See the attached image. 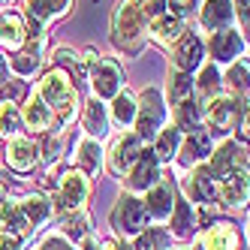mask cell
I'll return each instance as SVG.
<instances>
[{
    "mask_svg": "<svg viewBox=\"0 0 250 250\" xmlns=\"http://www.w3.org/2000/svg\"><path fill=\"white\" fill-rule=\"evenodd\" d=\"M40 100L45 103V105H51V115H55L58 121H69L76 115V100H79V94H76V87H73V82H69V76L63 73V69L58 66V69H48V73L42 76V82H40Z\"/></svg>",
    "mask_w": 250,
    "mask_h": 250,
    "instance_id": "6da1fadb",
    "label": "cell"
},
{
    "mask_svg": "<svg viewBox=\"0 0 250 250\" xmlns=\"http://www.w3.org/2000/svg\"><path fill=\"white\" fill-rule=\"evenodd\" d=\"M112 40L121 51L136 55L145 45V27H142V15L130 0H121L112 12Z\"/></svg>",
    "mask_w": 250,
    "mask_h": 250,
    "instance_id": "7a4b0ae2",
    "label": "cell"
},
{
    "mask_svg": "<svg viewBox=\"0 0 250 250\" xmlns=\"http://www.w3.org/2000/svg\"><path fill=\"white\" fill-rule=\"evenodd\" d=\"M82 63L91 69V82H94V91L100 100H109V97H118L121 91V82H124V73H121V66L109 58H100L94 48H87L84 51V58Z\"/></svg>",
    "mask_w": 250,
    "mask_h": 250,
    "instance_id": "3957f363",
    "label": "cell"
},
{
    "mask_svg": "<svg viewBox=\"0 0 250 250\" xmlns=\"http://www.w3.org/2000/svg\"><path fill=\"white\" fill-rule=\"evenodd\" d=\"M163 97H160L157 87H145L139 97V105H136V136L139 139H154L157 130H160V124H163Z\"/></svg>",
    "mask_w": 250,
    "mask_h": 250,
    "instance_id": "277c9868",
    "label": "cell"
},
{
    "mask_svg": "<svg viewBox=\"0 0 250 250\" xmlns=\"http://www.w3.org/2000/svg\"><path fill=\"white\" fill-rule=\"evenodd\" d=\"M112 223H115L118 232L139 235V232L145 229V223H148V211H145V205H142L139 199H133V196H121L115 211H112Z\"/></svg>",
    "mask_w": 250,
    "mask_h": 250,
    "instance_id": "5b68a950",
    "label": "cell"
},
{
    "mask_svg": "<svg viewBox=\"0 0 250 250\" xmlns=\"http://www.w3.org/2000/svg\"><path fill=\"white\" fill-rule=\"evenodd\" d=\"M238 115H241L238 100H232V97H214L211 105H208V127L214 133H229L232 127H235Z\"/></svg>",
    "mask_w": 250,
    "mask_h": 250,
    "instance_id": "8992f818",
    "label": "cell"
},
{
    "mask_svg": "<svg viewBox=\"0 0 250 250\" xmlns=\"http://www.w3.org/2000/svg\"><path fill=\"white\" fill-rule=\"evenodd\" d=\"M139 154H142V139H139L136 133L118 139V142H115V148H112V157H109V169H112L115 175L130 172L133 163L139 160Z\"/></svg>",
    "mask_w": 250,
    "mask_h": 250,
    "instance_id": "52a82bcc",
    "label": "cell"
},
{
    "mask_svg": "<svg viewBox=\"0 0 250 250\" xmlns=\"http://www.w3.org/2000/svg\"><path fill=\"white\" fill-rule=\"evenodd\" d=\"M211 157V175H229V172H238V169H247V154H241V148L235 145V142H226V145H220Z\"/></svg>",
    "mask_w": 250,
    "mask_h": 250,
    "instance_id": "ba28073f",
    "label": "cell"
},
{
    "mask_svg": "<svg viewBox=\"0 0 250 250\" xmlns=\"http://www.w3.org/2000/svg\"><path fill=\"white\" fill-rule=\"evenodd\" d=\"M172 61L175 66L181 69V73H190V69H196L202 63V42L196 33H181L175 42V51H172Z\"/></svg>",
    "mask_w": 250,
    "mask_h": 250,
    "instance_id": "9c48e42d",
    "label": "cell"
},
{
    "mask_svg": "<svg viewBox=\"0 0 250 250\" xmlns=\"http://www.w3.org/2000/svg\"><path fill=\"white\" fill-rule=\"evenodd\" d=\"M87 190H91V184H87L84 172L69 169V172L61 175V205H66V208H79V205L87 199Z\"/></svg>",
    "mask_w": 250,
    "mask_h": 250,
    "instance_id": "30bf717a",
    "label": "cell"
},
{
    "mask_svg": "<svg viewBox=\"0 0 250 250\" xmlns=\"http://www.w3.org/2000/svg\"><path fill=\"white\" fill-rule=\"evenodd\" d=\"M145 211L151 217H169L172 208H175V184L172 181H157L154 187H148V199H145Z\"/></svg>",
    "mask_w": 250,
    "mask_h": 250,
    "instance_id": "8fae6325",
    "label": "cell"
},
{
    "mask_svg": "<svg viewBox=\"0 0 250 250\" xmlns=\"http://www.w3.org/2000/svg\"><path fill=\"white\" fill-rule=\"evenodd\" d=\"M217 196L223 205H244L247 202V169L223 175V181L217 187Z\"/></svg>",
    "mask_w": 250,
    "mask_h": 250,
    "instance_id": "7c38bea8",
    "label": "cell"
},
{
    "mask_svg": "<svg viewBox=\"0 0 250 250\" xmlns=\"http://www.w3.org/2000/svg\"><path fill=\"white\" fill-rule=\"evenodd\" d=\"M202 250H238V232L229 220L211 223V229L202 238Z\"/></svg>",
    "mask_w": 250,
    "mask_h": 250,
    "instance_id": "4fadbf2b",
    "label": "cell"
},
{
    "mask_svg": "<svg viewBox=\"0 0 250 250\" xmlns=\"http://www.w3.org/2000/svg\"><path fill=\"white\" fill-rule=\"evenodd\" d=\"M208 48H211V55L217 58V61H232V58H238L241 55V48H244V40H241V33H235V30H217V33H211V42H208Z\"/></svg>",
    "mask_w": 250,
    "mask_h": 250,
    "instance_id": "5bb4252c",
    "label": "cell"
},
{
    "mask_svg": "<svg viewBox=\"0 0 250 250\" xmlns=\"http://www.w3.org/2000/svg\"><path fill=\"white\" fill-rule=\"evenodd\" d=\"M6 163L15 172H30L37 166V145L30 139H12L9 151H6Z\"/></svg>",
    "mask_w": 250,
    "mask_h": 250,
    "instance_id": "9a60e30c",
    "label": "cell"
},
{
    "mask_svg": "<svg viewBox=\"0 0 250 250\" xmlns=\"http://www.w3.org/2000/svg\"><path fill=\"white\" fill-rule=\"evenodd\" d=\"M157 163L160 160L154 154H139V160L133 163V172H130V187L133 190H148L157 184Z\"/></svg>",
    "mask_w": 250,
    "mask_h": 250,
    "instance_id": "2e32d148",
    "label": "cell"
},
{
    "mask_svg": "<svg viewBox=\"0 0 250 250\" xmlns=\"http://www.w3.org/2000/svg\"><path fill=\"white\" fill-rule=\"evenodd\" d=\"M187 193L190 199L196 202H214V196H217V184H214V175L208 169H196L190 178H187Z\"/></svg>",
    "mask_w": 250,
    "mask_h": 250,
    "instance_id": "e0dca14e",
    "label": "cell"
},
{
    "mask_svg": "<svg viewBox=\"0 0 250 250\" xmlns=\"http://www.w3.org/2000/svg\"><path fill=\"white\" fill-rule=\"evenodd\" d=\"M184 33V21L181 19H175V15H157V19H151V37L157 42H163V45H172L178 42V37Z\"/></svg>",
    "mask_w": 250,
    "mask_h": 250,
    "instance_id": "ac0fdd59",
    "label": "cell"
},
{
    "mask_svg": "<svg viewBox=\"0 0 250 250\" xmlns=\"http://www.w3.org/2000/svg\"><path fill=\"white\" fill-rule=\"evenodd\" d=\"M21 121L27 124V130H48L51 127V112H48V105L40 100V94H33L24 105V112H21Z\"/></svg>",
    "mask_w": 250,
    "mask_h": 250,
    "instance_id": "d6986e66",
    "label": "cell"
},
{
    "mask_svg": "<svg viewBox=\"0 0 250 250\" xmlns=\"http://www.w3.org/2000/svg\"><path fill=\"white\" fill-rule=\"evenodd\" d=\"M232 19V3L229 0H208L202 6V27L208 30H220Z\"/></svg>",
    "mask_w": 250,
    "mask_h": 250,
    "instance_id": "ffe728a7",
    "label": "cell"
},
{
    "mask_svg": "<svg viewBox=\"0 0 250 250\" xmlns=\"http://www.w3.org/2000/svg\"><path fill=\"white\" fill-rule=\"evenodd\" d=\"M40 61H42V37L30 40V45L21 51V55L12 58V69H15L19 76H30V73H37Z\"/></svg>",
    "mask_w": 250,
    "mask_h": 250,
    "instance_id": "44dd1931",
    "label": "cell"
},
{
    "mask_svg": "<svg viewBox=\"0 0 250 250\" xmlns=\"http://www.w3.org/2000/svg\"><path fill=\"white\" fill-rule=\"evenodd\" d=\"M24 42V21L19 15H0V45L3 48H19Z\"/></svg>",
    "mask_w": 250,
    "mask_h": 250,
    "instance_id": "7402d4cb",
    "label": "cell"
},
{
    "mask_svg": "<svg viewBox=\"0 0 250 250\" xmlns=\"http://www.w3.org/2000/svg\"><path fill=\"white\" fill-rule=\"evenodd\" d=\"M84 130L91 136H100V139L109 133V118H105V109H103L100 100L87 103V109H84Z\"/></svg>",
    "mask_w": 250,
    "mask_h": 250,
    "instance_id": "603a6c76",
    "label": "cell"
},
{
    "mask_svg": "<svg viewBox=\"0 0 250 250\" xmlns=\"http://www.w3.org/2000/svg\"><path fill=\"white\" fill-rule=\"evenodd\" d=\"M184 154H187V160H205L211 154V136H208V130H202V127L190 130V136L184 142Z\"/></svg>",
    "mask_w": 250,
    "mask_h": 250,
    "instance_id": "cb8c5ba5",
    "label": "cell"
},
{
    "mask_svg": "<svg viewBox=\"0 0 250 250\" xmlns=\"http://www.w3.org/2000/svg\"><path fill=\"white\" fill-rule=\"evenodd\" d=\"M178 148H181V130H178V127H166L163 133L157 136V145H154L151 154L157 160H172Z\"/></svg>",
    "mask_w": 250,
    "mask_h": 250,
    "instance_id": "d4e9b609",
    "label": "cell"
},
{
    "mask_svg": "<svg viewBox=\"0 0 250 250\" xmlns=\"http://www.w3.org/2000/svg\"><path fill=\"white\" fill-rule=\"evenodd\" d=\"M172 211H175V214H172V232H175L178 238H190L193 229H196V217H193L190 205H187V202H175Z\"/></svg>",
    "mask_w": 250,
    "mask_h": 250,
    "instance_id": "484cf974",
    "label": "cell"
},
{
    "mask_svg": "<svg viewBox=\"0 0 250 250\" xmlns=\"http://www.w3.org/2000/svg\"><path fill=\"white\" fill-rule=\"evenodd\" d=\"M0 217H3V226H9V232H12L15 238H27L30 232H33V223H30V220L24 217V214H21V208H12V205H6Z\"/></svg>",
    "mask_w": 250,
    "mask_h": 250,
    "instance_id": "4316f807",
    "label": "cell"
},
{
    "mask_svg": "<svg viewBox=\"0 0 250 250\" xmlns=\"http://www.w3.org/2000/svg\"><path fill=\"white\" fill-rule=\"evenodd\" d=\"M175 127L178 130H196L199 127V105L193 103V97L175 105Z\"/></svg>",
    "mask_w": 250,
    "mask_h": 250,
    "instance_id": "83f0119b",
    "label": "cell"
},
{
    "mask_svg": "<svg viewBox=\"0 0 250 250\" xmlns=\"http://www.w3.org/2000/svg\"><path fill=\"white\" fill-rule=\"evenodd\" d=\"M21 112L15 103H0V136H15L21 130Z\"/></svg>",
    "mask_w": 250,
    "mask_h": 250,
    "instance_id": "f1b7e54d",
    "label": "cell"
},
{
    "mask_svg": "<svg viewBox=\"0 0 250 250\" xmlns=\"http://www.w3.org/2000/svg\"><path fill=\"white\" fill-rule=\"evenodd\" d=\"M196 91H199V97H202V100H214V97H217V91H220V73H217V66H214V63L202 69Z\"/></svg>",
    "mask_w": 250,
    "mask_h": 250,
    "instance_id": "f546056e",
    "label": "cell"
},
{
    "mask_svg": "<svg viewBox=\"0 0 250 250\" xmlns=\"http://www.w3.org/2000/svg\"><path fill=\"white\" fill-rule=\"evenodd\" d=\"M19 208H21V214H24V217H27L33 226L42 223V220L48 217V202L42 199V196H27V199H24Z\"/></svg>",
    "mask_w": 250,
    "mask_h": 250,
    "instance_id": "4dcf8cb0",
    "label": "cell"
},
{
    "mask_svg": "<svg viewBox=\"0 0 250 250\" xmlns=\"http://www.w3.org/2000/svg\"><path fill=\"white\" fill-rule=\"evenodd\" d=\"M169 94H172V103H175V105H178V103H184V100H190V97H193V79H190L187 73L172 76Z\"/></svg>",
    "mask_w": 250,
    "mask_h": 250,
    "instance_id": "1f68e13d",
    "label": "cell"
},
{
    "mask_svg": "<svg viewBox=\"0 0 250 250\" xmlns=\"http://www.w3.org/2000/svg\"><path fill=\"white\" fill-rule=\"evenodd\" d=\"M79 166H82L84 172H94V169L100 166V145H97V142L84 139L82 145H79Z\"/></svg>",
    "mask_w": 250,
    "mask_h": 250,
    "instance_id": "d6a6232c",
    "label": "cell"
},
{
    "mask_svg": "<svg viewBox=\"0 0 250 250\" xmlns=\"http://www.w3.org/2000/svg\"><path fill=\"white\" fill-rule=\"evenodd\" d=\"M112 115H115L118 124H133V118H136V103H133V97L118 94L115 97V105H112Z\"/></svg>",
    "mask_w": 250,
    "mask_h": 250,
    "instance_id": "836d02e7",
    "label": "cell"
},
{
    "mask_svg": "<svg viewBox=\"0 0 250 250\" xmlns=\"http://www.w3.org/2000/svg\"><path fill=\"white\" fill-rule=\"evenodd\" d=\"M55 61H58V66H63V73H66V76H76V79L84 76V63H82L69 48H61L58 55H55Z\"/></svg>",
    "mask_w": 250,
    "mask_h": 250,
    "instance_id": "e575fe53",
    "label": "cell"
},
{
    "mask_svg": "<svg viewBox=\"0 0 250 250\" xmlns=\"http://www.w3.org/2000/svg\"><path fill=\"white\" fill-rule=\"evenodd\" d=\"M63 232H66L69 238L82 241L87 235V217H84V214H69V217L63 220Z\"/></svg>",
    "mask_w": 250,
    "mask_h": 250,
    "instance_id": "d590c367",
    "label": "cell"
},
{
    "mask_svg": "<svg viewBox=\"0 0 250 250\" xmlns=\"http://www.w3.org/2000/svg\"><path fill=\"white\" fill-rule=\"evenodd\" d=\"M166 244V235L157 229H148V232H139V241H136V250H163Z\"/></svg>",
    "mask_w": 250,
    "mask_h": 250,
    "instance_id": "8d00e7d4",
    "label": "cell"
},
{
    "mask_svg": "<svg viewBox=\"0 0 250 250\" xmlns=\"http://www.w3.org/2000/svg\"><path fill=\"white\" fill-rule=\"evenodd\" d=\"M226 82H229V87H232V91H244L247 94V63H235V66H232L229 69V76H226Z\"/></svg>",
    "mask_w": 250,
    "mask_h": 250,
    "instance_id": "74e56055",
    "label": "cell"
},
{
    "mask_svg": "<svg viewBox=\"0 0 250 250\" xmlns=\"http://www.w3.org/2000/svg\"><path fill=\"white\" fill-rule=\"evenodd\" d=\"M163 9H166V0H142L139 15L151 21V19H157V15H163Z\"/></svg>",
    "mask_w": 250,
    "mask_h": 250,
    "instance_id": "f35d334b",
    "label": "cell"
},
{
    "mask_svg": "<svg viewBox=\"0 0 250 250\" xmlns=\"http://www.w3.org/2000/svg\"><path fill=\"white\" fill-rule=\"evenodd\" d=\"M61 154V136H45L42 139V157L48 160V163H55Z\"/></svg>",
    "mask_w": 250,
    "mask_h": 250,
    "instance_id": "ab89813d",
    "label": "cell"
},
{
    "mask_svg": "<svg viewBox=\"0 0 250 250\" xmlns=\"http://www.w3.org/2000/svg\"><path fill=\"white\" fill-rule=\"evenodd\" d=\"M169 3V15H175V19H184V15H190L196 9V0H166Z\"/></svg>",
    "mask_w": 250,
    "mask_h": 250,
    "instance_id": "60d3db41",
    "label": "cell"
},
{
    "mask_svg": "<svg viewBox=\"0 0 250 250\" xmlns=\"http://www.w3.org/2000/svg\"><path fill=\"white\" fill-rule=\"evenodd\" d=\"M42 250H73V247H69V241H66V238H61V235H51V238H45Z\"/></svg>",
    "mask_w": 250,
    "mask_h": 250,
    "instance_id": "b9f144b4",
    "label": "cell"
},
{
    "mask_svg": "<svg viewBox=\"0 0 250 250\" xmlns=\"http://www.w3.org/2000/svg\"><path fill=\"white\" fill-rule=\"evenodd\" d=\"M45 3H48L51 15H63V12L69 9V3H73V0H45Z\"/></svg>",
    "mask_w": 250,
    "mask_h": 250,
    "instance_id": "7bdbcfd3",
    "label": "cell"
},
{
    "mask_svg": "<svg viewBox=\"0 0 250 250\" xmlns=\"http://www.w3.org/2000/svg\"><path fill=\"white\" fill-rule=\"evenodd\" d=\"M0 250H19V238H15L12 232H3V235H0Z\"/></svg>",
    "mask_w": 250,
    "mask_h": 250,
    "instance_id": "ee69618b",
    "label": "cell"
},
{
    "mask_svg": "<svg viewBox=\"0 0 250 250\" xmlns=\"http://www.w3.org/2000/svg\"><path fill=\"white\" fill-rule=\"evenodd\" d=\"M19 94H21V84H9V87H0V97H9V100H12V97H19ZM9 100H6V103H9Z\"/></svg>",
    "mask_w": 250,
    "mask_h": 250,
    "instance_id": "f6af8a7d",
    "label": "cell"
},
{
    "mask_svg": "<svg viewBox=\"0 0 250 250\" xmlns=\"http://www.w3.org/2000/svg\"><path fill=\"white\" fill-rule=\"evenodd\" d=\"M235 9H238V19H241L244 27H247V0H235Z\"/></svg>",
    "mask_w": 250,
    "mask_h": 250,
    "instance_id": "bcb514c9",
    "label": "cell"
},
{
    "mask_svg": "<svg viewBox=\"0 0 250 250\" xmlns=\"http://www.w3.org/2000/svg\"><path fill=\"white\" fill-rule=\"evenodd\" d=\"M3 208H6V202H3V187H0V214H3Z\"/></svg>",
    "mask_w": 250,
    "mask_h": 250,
    "instance_id": "7dc6e473",
    "label": "cell"
},
{
    "mask_svg": "<svg viewBox=\"0 0 250 250\" xmlns=\"http://www.w3.org/2000/svg\"><path fill=\"white\" fill-rule=\"evenodd\" d=\"M12 3V0H0V6H9Z\"/></svg>",
    "mask_w": 250,
    "mask_h": 250,
    "instance_id": "c3c4849f",
    "label": "cell"
},
{
    "mask_svg": "<svg viewBox=\"0 0 250 250\" xmlns=\"http://www.w3.org/2000/svg\"><path fill=\"white\" fill-rule=\"evenodd\" d=\"M84 250H97V247H94V244H84Z\"/></svg>",
    "mask_w": 250,
    "mask_h": 250,
    "instance_id": "681fc988",
    "label": "cell"
}]
</instances>
